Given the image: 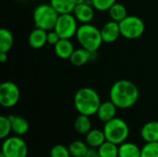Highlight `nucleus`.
I'll list each match as a JSON object with an SVG mask.
<instances>
[{"mask_svg":"<svg viewBox=\"0 0 158 157\" xmlns=\"http://www.w3.org/2000/svg\"><path fill=\"white\" fill-rule=\"evenodd\" d=\"M140 96L138 87L131 81L119 80L116 81L109 92L110 100L119 109H127L133 106Z\"/></svg>","mask_w":158,"mask_h":157,"instance_id":"obj_1","label":"nucleus"},{"mask_svg":"<svg viewBox=\"0 0 158 157\" xmlns=\"http://www.w3.org/2000/svg\"><path fill=\"white\" fill-rule=\"evenodd\" d=\"M101 103L98 93L89 87L79 89L74 95V106L79 114L94 116L97 113Z\"/></svg>","mask_w":158,"mask_h":157,"instance_id":"obj_2","label":"nucleus"},{"mask_svg":"<svg viewBox=\"0 0 158 157\" xmlns=\"http://www.w3.org/2000/svg\"><path fill=\"white\" fill-rule=\"evenodd\" d=\"M76 38L81 47L92 53H95L104 43L101 31L90 23H82L78 28Z\"/></svg>","mask_w":158,"mask_h":157,"instance_id":"obj_3","label":"nucleus"},{"mask_svg":"<svg viewBox=\"0 0 158 157\" xmlns=\"http://www.w3.org/2000/svg\"><path fill=\"white\" fill-rule=\"evenodd\" d=\"M103 130L106 141L117 145H120L121 143L127 142L130 135V128L127 122L119 118H115L105 123Z\"/></svg>","mask_w":158,"mask_h":157,"instance_id":"obj_4","label":"nucleus"},{"mask_svg":"<svg viewBox=\"0 0 158 157\" xmlns=\"http://www.w3.org/2000/svg\"><path fill=\"white\" fill-rule=\"evenodd\" d=\"M58 17L59 14L51 4L39 5L35 7L32 15L34 26L47 31L54 30Z\"/></svg>","mask_w":158,"mask_h":157,"instance_id":"obj_5","label":"nucleus"},{"mask_svg":"<svg viewBox=\"0 0 158 157\" xmlns=\"http://www.w3.org/2000/svg\"><path fill=\"white\" fill-rule=\"evenodd\" d=\"M119 28L121 36L129 40H134L140 38L143 34L145 25L141 18L133 15H128L119 22Z\"/></svg>","mask_w":158,"mask_h":157,"instance_id":"obj_6","label":"nucleus"},{"mask_svg":"<svg viewBox=\"0 0 158 157\" xmlns=\"http://www.w3.org/2000/svg\"><path fill=\"white\" fill-rule=\"evenodd\" d=\"M28 146L20 136H11L4 140L1 152L6 157H27Z\"/></svg>","mask_w":158,"mask_h":157,"instance_id":"obj_7","label":"nucleus"},{"mask_svg":"<svg viewBox=\"0 0 158 157\" xmlns=\"http://www.w3.org/2000/svg\"><path fill=\"white\" fill-rule=\"evenodd\" d=\"M77 19L72 13L59 15L54 30L61 39H71L78 31Z\"/></svg>","mask_w":158,"mask_h":157,"instance_id":"obj_8","label":"nucleus"},{"mask_svg":"<svg viewBox=\"0 0 158 157\" xmlns=\"http://www.w3.org/2000/svg\"><path fill=\"white\" fill-rule=\"evenodd\" d=\"M19 89L12 81H4L0 85V104L3 107L11 108L19 100Z\"/></svg>","mask_w":158,"mask_h":157,"instance_id":"obj_9","label":"nucleus"},{"mask_svg":"<svg viewBox=\"0 0 158 157\" xmlns=\"http://www.w3.org/2000/svg\"><path fill=\"white\" fill-rule=\"evenodd\" d=\"M100 31H101L103 42L106 43H111L116 42L118 39V37L121 35L119 23L114 20H110L106 22Z\"/></svg>","mask_w":158,"mask_h":157,"instance_id":"obj_10","label":"nucleus"},{"mask_svg":"<svg viewBox=\"0 0 158 157\" xmlns=\"http://www.w3.org/2000/svg\"><path fill=\"white\" fill-rule=\"evenodd\" d=\"M73 15L81 23H90L94 17V7L87 3L76 5Z\"/></svg>","mask_w":158,"mask_h":157,"instance_id":"obj_11","label":"nucleus"},{"mask_svg":"<svg viewBox=\"0 0 158 157\" xmlns=\"http://www.w3.org/2000/svg\"><path fill=\"white\" fill-rule=\"evenodd\" d=\"M117 109H118L117 105L111 100L106 101V102L101 103L96 115L100 121L106 123L107 121L116 118Z\"/></svg>","mask_w":158,"mask_h":157,"instance_id":"obj_12","label":"nucleus"},{"mask_svg":"<svg viewBox=\"0 0 158 157\" xmlns=\"http://www.w3.org/2000/svg\"><path fill=\"white\" fill-rule=\"evenodd\" d=\"M47 31L35 27L28 37L29 45L33 49L43 48L47 43Z\"/></svg>","mask_w":158,"mask_h":157,"instance_id":"obj_13","label":"nucleus"},{"mask_svg":"<svg viewBox=\"0 0 158 157\" xmlns=\"http://www.w3.org/2000/svg\"><path fill=\"white\" fill-rule=\"evenodd\" d=\"M56 55L61 59H69L74 52V45L70 39H60L56 45H54Z\"/></svg>","mask_w":158,"mask_h":157,"instance_id":"obj_14","label":"nucleus"},{"mask_svg":"<svg viewBox=\"0 0 158 157\" xmlns=\"http://www.w3.org/2000/svg\"><path fill=\"white\" fill-rule=\"evenodd\" d=\"M141 136L145 143L158 142V121H149L141 130Z\"/></svg>","mask_w":158,"mask_h":157,"instance_id":"obj_15","label":"nucleus"},{"mask_svg":"<svg viewBox=\"0 0 158 157\" xmlns=\"http://www.w3.org/2000/svg\"><path fill=\"white\" fill-rule=\"evenodd\" d=\"M11 121L12 132H14L17 136H23L25 135L30 130V124L28 120L20 116H8Z\"/></svg>","mask_w":158,"mask_h":157,"instance_id":"obj_16","label":"nucleus"},{"mask_svg":"<svg viewBox=\"0 0 158 157\" xmlns=\"http://www.w3.org/2000/svg\"><path fill=\"white\" fill-rule=\"evenodd\" d=\"M106 141L104 130L94 129L91 130L85 136V143L89 147L98 149Z\"/></svg>","mask_w":158,"mask_h":157,"instance_id":"obj_17","label":"nucleus"},{"mask_svg":"<svg viewBox=\"0 0 158 157\" xmlns=\"http://www.w3.org/2000/svg\"><path fill=\"white\" fill-rule=\"evenodd\" d=\"M92 54H94V53L81 47V48L74 50L73 54L71 55V56L69 58V61L72 65H74L76 67H81V66L85 65L91 59Z\"/></svg>","mask_w":158,"mask_h":157,"instance_id":"obj_18","label":"nucleus"},{"mask_svg":"<svg viewBox=\"0 0 158 157\" xmlns=\"http://www.w3.org/2000/svg\"><path fill=\"white\" fill-rule=\"evenodd\" d=\"M118 157H141V149L133 143L125 142L118 145Z\"/></svg>","mask_w":158,"mask_h":157,"instance_id":"obj_19","label":"nucleus"},{"mask_svg":"<svg viewBox=\"0 0 158 157\" xmlns=\"http://www.w3.org/2000/svg\"><path fill=\"white\" fill-rule=\"evenodd\" d=\"M50 4L59 15L73 13L76 6L74 0H50Z\"/></svg>","mask_w":158,"mask_h":157,"instance_id":"obj_20","label":"nucleus"},{"mask_svg":"<svg viewBox=\"0 0 158 157\" xmlns=\"http://www.w3.org/2000/svg\"><path fill=\"white\" fill-rule=\"evenodd\" d=\"M74 128L79 134L86 135L92 130V122L90 117L80 114L74 121Z\"/></svg>","mask_w":158,"mask_h":157,"instance_id":"obj_21","label":"nucleus"},{"mask_svg":"<svg viewBox=\"0 0 158 157\" xmlns=\"http://www.w3.org/2000/svg\"><path fill=\"white\" fill-rule=\"evenodd\" d=\"M14 43V38L11 31L2 28L0 30V52L8 53Z\"/></svg>","mask_w":158,"mask_h":157,"instance_id":"obj_22","label":"nucleus"},{"mask_svg":"<svg viewBox=\"0 0 158 157\" xmlns=\"http://www.w3.org/2000/svg\"><path fill=\"white\" fill-rule=\"evenodd\" d=\"M108 13H109L111 20H114L118 23L122 21L128 16V11H127L126 6L118 2L110 7V9L108 10Z\"/></svg>","mask_w":158,"mask_h":157,"instance_id":"obj_23","label":"nucleus"},{"mask_svg":"<svg viewBox=\"0 0 158 157\" xmlns=\"http://www.w3.org/2000/svg\"><path fill=\"white\" fill-rule=\"evenodd\" d=\"M100 157H118V145L106 141L98 149Z\"/></svg>","mask_w":158,"mask_h":157,"instance_id":"obj_24","label":"nucleus"},{"mask_svg":"<svg viewBox=\"0 0 158 157\" xmlns=\"http://www.w3.org/2000/svg\"><path fill=\"white\" fill-rule=\"evenodd\" d=\"M68 147L71 156L73 157H83L90 148L86 143L81 141H74L70 143Z\"/></svg>","mask_w":158,"mask_h":157,"instance_id":"obj_25","label":"nucleus"},{"mask_svg":"<svg viewBox=\"0 0 158 157\" xmlns=\"http://www.w3.org/2000/svg\"><path fill=\"white\" fill-rule=\"evenodd\" d=\"M11 131H12V127L9 118L1 116L0 117V139L5 140L6 138L9 137Z\"/></svg>","mask_w":158,"mask_h":157,"instance_id":"obj_26","label":"nucleus"},{"mask_svg":"<svg viewBox=\"0 0 158 157\" xmlns=\"http://www.w3.org/2000/svg\"><path fill=\"white\" fill-rule=\"evenodd\" d=\"M141 157H158V142L146 143L141 149Z\"/></svg>","mask_w":158,"mask_h":157,"instance_id":"obj_27","label":"nucleus"},{"mask_svg":"<svg viewBox=\"0 0 158 157\" xmlns=\"http://www.w3.org/2000/svg\"><path fill=\"white\" fill-rule=\"evenodd\" d=\"M69 147L63 144H56L50 150V157H70Z\"/></svg>","mask_w":158,"mask_h":157,"instance_id":"obj_28","label":"nucleus"},{"mask_svg":"<svg viewBox=\"0 0 158 157\" xmlns=\"http://www.w3.org/2000/svg\"><path fill=\"white\" fill-rule=\"evenodd\" d=\"M117 0H92V5L98 11H108Z\"/></svg>","mask_w":158,"mask_h":157,"instance_id":"obj_29","label":"nucleus"},{"mask_svg":"<svg viewBox=\"0 0 158 157\" xmlns=\"http://www.w3.org/2000/svg\"><path fill=\"white\" fill-rule=\"evenodd\" d=\"M61 38L59 37V35L57 34V32L55 30L49 31L47 32V43L51 44V45H56V43L60 40Z\"/></svg>","mask_w":158,"mask_h":157,"instance_id":"obj_30","label":"nucleus"},{"mask_svg":"<svg viewBox=\"0 0 158 157\" xmlns=\"http://www.w3.org/2000/svg\"><path fill=\"white\" fill-rule=\"evenodd\" d=\"M83 157H100L99 156V153L98 150L95 148H92L90 147L89 150L87 151V153L85 154V155Z\"/></svg>","mask_w":158,"mask_h":157,"instance_id":"obj_31","label":"nucleus"},{"mask_svg":"<svg viewBox=\"0 0 158 157\" xmlns=\"http://www.w3.org/2000/svg\"><path fill=\"white\" fill-rule=\"evenodd\" d=\"M7 60V53L0 52V61L1 63H5Z\"/></svg>","mask_w":158,"mask_h":157,"instance_id":"obj_32","label":"nucleus"},{"mask_svg":"<svg viewBox=\"0 0 158 157\" xmlns=\"http://www.w3.org/2000/svg\"><path fill=\"white\" fill-rule=\"evenodd\" d=\"M74 1H75V4H76V5H80V4L86 3L87 0H74Z\"/></svg>","mask_w":158,"mask_h":157,"instance_id":"obj_33","label":"nucleus"},{"mask_svg":"<svg viewBox=\"0 0 158 157\" xmlns=\"http://www.w3.org/2000/svg\"><path fill=\"white\" fill-rule=\"evenodd\" d=\"M0 157H6V155H4V154L1 152V153H0Z\"/></svg>","mask_w":158,"mask_h":157,"instance_id":"obj_34","label":"nucleus"}]
</instances>
